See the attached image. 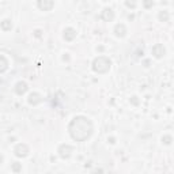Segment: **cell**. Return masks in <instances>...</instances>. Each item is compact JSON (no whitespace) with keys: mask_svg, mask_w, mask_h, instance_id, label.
I'll use <instances>...</instances> for the list:
<instances>
[{"mask_svg":"<svg viewBox=\"0 0 174 174\" xmlns=\"http://www.w3.org/2000/svg\"><path fill=\"white\" fill-rule=\"evenodd\" d=\"M102 59L103 57H98L94 61V71H97V72H99V73L106 72V71L110 68V60H108V61H105V64H102Z\"/></svg>","mask_w":174,"mask_h":174,"instance_id":"2","label":"cell"},{"mask_svg":"<svg viewBox=\"0 0 174 174\" xmlns=\"http://www.w3.org/2000/svg\"><path fill=\"white\" fill-rule=\"evenodd\" d=\"M26 83H18L16 84V91H18V94H23L24 91H26Z\"/></svg>","mask_w":174,"mask_h":174,"instance_id":"9","label":"cell"},{"mask_svg":"<svg viewBox=\"0 0 174 174\" xmlns=\"http://www.w3.org/2000/svg\"><path fill=\"white\" fill-rule=\"evenodd\" d=\"M159 18H160V19H165V21H166V19H167V14H166V12H165V14H160Z\"/></svg>","mask_w":174,"mask_h":174,"instance_id":"13","label":"cell"},{"mask_svg":"<svg viewBox=\"0 0 174 174\" xmlns=\"http://www.w3.org/2000/svg\"><path fill=\"white\" fill-rule=\"evenodd\" d=\"M124 34H125V27L122 26V24L117 26L116 27V35H117V37H122Z\"/></svg>","mask_w":174,"mask_h":174,"instance_id":"8","label":"cell"},{"mask_svg":"<svg viewBox=\"0 0 174 174\" xmlns=\"http://www.w3.org/2000/svg\"><path fill=\"white\" fill-rule=\"evenodd\" d=\"M75 35H76V33H75V30H73V29H67L64 31V38H65V40H68V41L73 40Z\"/></svg>","mask_w":174,"mask_h":174,"instance_id":"6","label":"cell"},{"mask_svg":"<svg viewBox=\"0 0 174 174\" xmlns=\"http://www.w3.org/2000/svg\"><path fill=\"white\" fill-rule=\"evenodd\" d=\"M15 151H16V155H18V156H19V154H21V156H24V155L27 154V147L24 146V144H23V146H22V144H19V146L16 147Z\"/></svg>","mask_w":174,"mask_h":174,"instance_id":"7","label":"cell"},{"mask_svg":"<svg viewBox=\"0 0 174 174\" xmlns=\"http://www.w3.org/2000/svg\"><path fill=\"white\" fill-rule=\"evenodd\" d=\"M91 122L84 117H76L69 125V132L75 140H86L91 133Z\"/></svg>","mask_w":174,"mask_h":174,"instance_id":"1","label":"cell"},{"mask_svg":"<svg viewBox=\"0 0 174 174\" xmlns=\"http://www.w3.org/2000/svg\"><path fill=\"white\" fill-rule=\"evenodd\" d=\"M152 53L155 54V57H162L165 54V48L162 45H155L152 49Z\"/></svg>","mask_w":174,"mask_h":174,"instance_id":"4","label":"cell"},{"mask_svg":"<svg viewBox=\"0 0 174 174\" xmlns=\"http://www.w3.org/2000/svg\"><path fill=\"white\" fill-rule=\"evenodd\" d=\"M113 16H114V14H113V11H111L110 8H106V10H103L102 18L105 19V21H111V19H113Z\"/></svg>","mask_w":174,"mask_h":174,"instance_id":"5","label":"cell"},{"mask_svg":"<svg viewBox=\"0 0 174 174\" xmlns=\"http://www.w3.org/2000/svg\"><path fill=\"white\" fill-rule=\"evenodd\" d=\"M38 7L44 11H48L53 7V0H38Z\"/></svg>","mask_w":174,"mask_h":174,"instance_id":"3","label":"cell"},{"mask_svg":"<svg viewBox=\"0 0 174 174\" xmlns=\"http://www.w3.org/2000/svg\"><path fill=\"white\" fill-rule=\"evenodd\" d=\"M127 5H128V7H135V5H136V2H135V0H127Z\"/></svg>","mask_w":174,"mask_h":174,"instance_id":"10","label":"cell"},{"mask_svg":"<svg viewBox=\"0 0 174 174\" xmlns=\"http://www.w3.org/2000/svg\"><path fill=\"white\" fill-rule=\"evenodd\" d=\"M0 162H2V156H0Z\"/></svg>","mask_w":174,"mask_h":174,"instance_id":"14","label":"cell"},{"mask_svg":"<svg viewBox=\"0 0 174 174\" xmlns=\"http://www.w3.org/2000/svg\"><path fill=\"white\" fill-rule=\"evenodd\" d=\"M144 5H146V7H151L152 2H151V0H146V2H144Z\"/></svg>","mask_w":174,"mask_h":174,"instance_id":"12","label":"cell"},{"mask_svg":"<svg viewBox=\"0 0 174 174\" xmlns=\"http://www.w3.org/2000/svg\"><path fill=\"white\" fill-rule=\"evenodd\" d=\"M2 27H3V29H5V30H8V29H11V24L8 26V24H7V21H4V22L2 23Z\"/></svg>","mask_w":174,"mask_h":174,"instance_id":"11","label":"cell"},{"mask_svg":"<svg viewBox=\"0 0 174 174\" xmlns=\"http://www.w3.org/2000/svg\"><path fill=\"white\" fill-rule=\"evenodd\" d=\"M103 2H108V0H103Z\"/></svg>","mask_w":174,"mask_h":174,"instance_id":"15","label":"cell"}]
</instances>
